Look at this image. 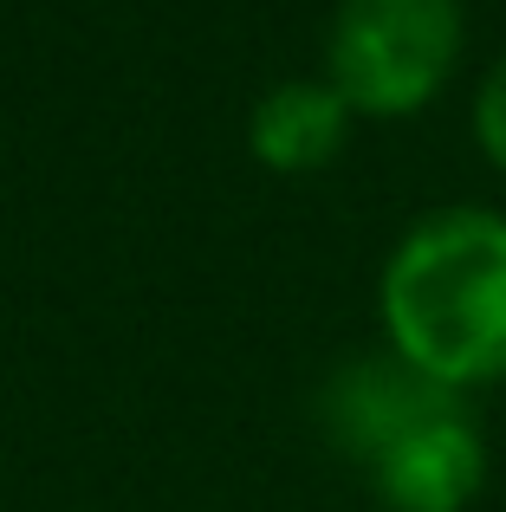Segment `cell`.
<instances>
[{"mask_svg": "<svg viewBox=\"0 0 506 512\" xmlns=\"http://www.w3.org/2000/svg\"><path fill=\"white\" fill-rule=\"evenodd\" d=\"M481 474H487V448L461 409L422 422L416 435H403L370 467L377 500L390 512H461L481 493Z\"/></svg>", "mask_w": 506, "mask_h": 512, "instance_id": "4", "label": "cell"}, {"mask_svg": "<svg viewBox=\"0 0 506 512\" xmlns=\"http://www.w3.org/2000/svg\"><path fill=\"white\" fill-rule=\"evenodd\" d=\"M461 0H338L325 39V85L357 117H409L461 65Z\"/></svg>", "mask_w": 506, "mask_h": 512, "instance_id": "2", "label": "cell"}, {"mask_svg": "<svg viewBox=\"0 0 506 512\" xmlns=\"http://www.w3.org/2000/svg\"><path fill=\"white\" fill-rule=\"evenodd\" d=\"M383 331L403 363L442 389L506 376V214L442 208L403 234L383 266Z\"/></svg>", "mask_w": 506, "mask_h": 512, "instance_id": "1", "label": "cell"}, {"mask_svg": "<svg viewBox=\"0 0 506 512\" xmlns=\"http://www.w3.org/2000/svg\"><path fill=\"white\" fill-rule=\"evenodd\" d=\"M351 117L357 111L325 85V78H286V85H273L260 104H253L247 137H253V156H260L266 169L312 175L344 150Z\"/></svg>", "mask_w": 506, "mask_h": 512, "instance_id": "5", "label": "cell"}, {"mask_svg": "<svg viewBox=\"0 0 506 512\" xmlns=\"http://www.w3.org/2000/svg\"><path fill=\"white\" fill-rule=\"evenodd\" d=\"M474 137H481L487 163L506 175V59L481 78V91H474Z\"/></svg>", "mask_w": 506, "mask_h": 512, "instance_id": "6", "label": "cell"}, {"mask_svg": "<svg viewBox=\"0 0 506 512\" xmlns=\"http://www.w3.org/2000/svg\"><path fill=\"white\" fill-rule=\"evenodd\" d=\"M448 409H461L455 389H442L435 376H422L416 363H403L396 350L344 363V370L325 383V396H318L325 441L344 454V461H364V467H377L403 435H416L422 422H435V415H448Z\"/></svg>", "mask_w": 506, "mask_h": 512, "instance_id": "3", "label": "cell"}]
</instances>
